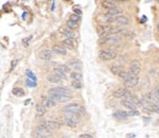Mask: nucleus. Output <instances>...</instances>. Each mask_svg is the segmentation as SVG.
Segmentation results:
<instances>
[{
    "label": "nucleus",
    "mask_w": 159,
    "mask_h": 138,
    "mask_svg": "<svg viewBox=\"0 0 159 138\" xmlns=\"http://www.w3.org/2000/svg\"><path fill=\"white\" fill-rule=\"evenodd\" d=\"M62 111L65 114H78L80 116H83L86 115V110L82 105L77 104V103H71V104H67L65 108L62 109Z\"/></svg>",
    "instance_id": "nucleus-1"
},
{
    "label": "nucleus",
    "mask_w": 159,
    "mask_h": 138,
    "mask_svg": "<svg viewBox=\"0 0 159 138\" xmlns=\"http://www.w3.org/2000/svg\"><path fill=\"white\" fill-rule=\"evenodd\" d=\"M81 122V116L78 114H65V123L70 127H76Z\"/></svg>",
    "instance_id": "nucleus-2"
},
{
    "label": "nucleus",
    "mask_w": 159,
    "mask_h": 138,
    "mask_svg": "<svg viewBox=\"0 0 159 138\" xmlns=\"http://www.w3.org/2000/svg\"><path fill=\"white\" fill-rule=\"evenodd\" d=\"M102 43H108V44H119L122 42V38L119 34H108L104 38L101 39Z\"/></svg>",
    "instance_id": "nucleus-3"
},
{
    "label": "nucleus",
    "mask_w": 159,
    "mask_h": 138,
    "mask_svg": "<svg viewBox=\"0 0 159 138\" xmlns=\"http://www.w3.org/2000/svg\"><path fill=\"white\" fill-rule=\"evenodd\" d=\"M52 131L48 130L47 127H44L42 125H39L36 127V138H48L50 137Z\"/></svg>",
    "instance_id": "nucleus-4"
},
{
    "label": "nucleus",
    "mask_w": 159,
    "mask_h": 138,
    "mask_svg": "<svg viewBox=\"0 0 159 138\" xmlns=\"http://www.w3.org/2000/svg\"><path fill=\"white\" fill-rule=\"evenodd\" d=\"M99 58L104 61H110V60H114V59L116 58V53L114 52V50H101Z\"/></svg>",
    "instance_id": "nucleus-5"
},
{
    "label": "nucleus",
    "mask_w": 159,
    "mask_h": 138,
    "mask_svg": "<svg viewBox=\"0 0 159 138\" xmlns=\"http://www.w3.org/2000/svg\"><path fill=\"white\" fill-rule=\"evenodd\" d=\"M129 71L132 76H136L137 77L140 75V72H141V62L138 60H134L130 64V67H129Z\"/></svg>",
    "instance_id": "nucleus-6"
},
{
    "label": "nucleus",
    "mask_w": 159,
    "mask_h": 138,
    "mask_svg": "<svg viewBox=\"0 0 159 138\" xmlns=\"http://www.w3.org/2000/svg\"><path fill=\"white\" fill-rule=\"evenodd\" d=\"M48 94H58V95H71V92L69 88L65 87H55V88L49 89Z\"/></svg>",
    "instance_id": "nucleus-7"
},
{
    "label": "nucleus",
    "mask_w": 159,
    "mask_h": 138,
    "mask_svg": "<svg viewBox=\"0 0 159 138\" xmlns=\"http://www.w3.org/2000/svg\"><path fill=\"white\" fill-rule=\"evenodd\" d=\"M66 65L70 68H74V71H78V72H81V70H82V67H83L82 61L78 60V59H70Z\"/></svg>",
    "instance_id": "nucleus-8"
},
{
    "label": "nucleus",
    "mask_w": 159,
    "mask_h": 138,
    "mask_svg": "<svg viewBox=\"0 0 159 138\" xmlns=\"http://www.w3.org/2000/svg\"><path fill=\"white\" fill-rule=\"evenodd\" d=\"M49 98L55 103H66L72 99V95H58V94H49Z\"/></svg>",
    "instance_id": "nucleus-9"
},
{
    "label": "nucleus",
    "mask_w": 159,
    "mask_h": 138,
    "mask_svg": "<svg viewBox=\"0 0 159 138\" xmlns=\"http://www.w3.org/2000/svg\"><path fill=\"white\" fill-rule=\"evenodd\" d=\"M40 125L42 126H44V127H47L48 130H54V128H59L61 125L59 123L58 121H42L40 122Z\"/></svg>",
    "instance_id": "nucleus-10"
},
{
    "label": "nucleus",
    "mask_w": 159,
    "mask_h": 138,
    "mask_svg": "<svg viewBox=\"0 0 159 138\" xmlns=\"http://www.w3.org/2000/svg\"><path fill=\"white\" fill-rule=\"evenodd\" d=\"M115 23L117 26H127V25L130 23V18L127 17V16H125V15H120V16L116 17Z\"/></svg>",
    "instance_id": "nucleus-11"
},
{
    "label": "nucleus",
    "mask_w": 159,
    "mask_h": 138,
    "mask_svg": "<svg viewBox=\"0 0 159 138\" xmlns=\"http://www.w3.org/2000/svg\"><path fill=\"white\" fill-rule=\"evenodd\" d=\"M40 104H42L44 108H47V109H53V108H55V105H56V103L54 102V100H52L49 96H48V98H43L42 102H40Z\"/></svg>",
    "instance_id": "nucleus-12"
},
{
    "label": "nucleus",
    "mask_w": 159,
    "mask_h": 138,
    "mask_svg": "<svg viewBox=\"0 0 159 138\" xmlns=\"http://www.w3.org/2000/svg\"><path fill=\"white\" fill-rule=\"evenodd\" d=\"M110 71H111V73H114V75L120 76L121 73L124 72V67H122V65H120V64H114V65L110 66Z\"/></svg>",
    "instance_id": "nucleus-13"
},
{
    "label": "nucleus",
    "mask_w": 159,
    "mask_h": 138,
    "mask_svg": "<svg viewBox=\"0 0 159 138\" xmlns=\"http://www.w3.org/2000/svg\"><path fill=\"white\" fill-rule=\"evenodd\" d=\"M39 58L40 59H43V60H50V59L53 58V52L52 50H47V49H44L42 50V52L39 53Z\"/></svg>",
    "instance_id": "nucleus-14"
},
{
    "label": "nucleus",
    "mask_w": 159,
    "mask_h": 138,
    "mask_svg": "<svg viewBox=\"0 0 159 138\" xmlns=\"http://www.w3.org/2000/svg\"><path fill=\"white\" fill-rule=\"evenodd\" d=\"M137 84H138V77H136V76H131L130 80L125 82L126 88H132V87H136Z\"/></svg>",
    "instance_id": "nucleus-15"
},
{
    "label": "nucleus",
    "mask_w": 159,
    "mask_h": 138,
    "mask_svg": "<svg viewBox=\"0 0 159 138\" xmlns=\"http://www.w3.org/2000/svg\"><path fill=\"white\" fill-rule=\"evenodd\" d=\"M129 92V89L127 88H119V89H116L113 92V96H115V98H124V96L126 95V93Z\"/></svg>",
    "instance_id": "nucleus-16"
},
{
    "label": "nucleus",
    "mask_w": 159,
    "mask_h": 138,
    "mask_svg": "<svg viewBox=\"0 0 159 138\" xmlns=\"http://www.w3.org/2000/svg\"><path fill=\"white\" fill-rule=\"evenodd\" d=\"M143 109L146 111H152V113H159V105H154V104H148L146 103L143 105Z\"/></svg>",
    "instance_id": "nucleus-17"
},
{
    "label": "nucleus",
    "mask_w": 159,
    "mask_h": 138,
    "mask_svg": "<svg viewBox=\"0 0 159 138\" xmlns=\"http://www.w3.org/2000/svg\"><path fill=\"white\" fill-rule=\"evenodd\" d=\"M61 47L64 48H67V49H74L76 47V43H75V40L74 39H65V40H62V44H61Z\"/></svg>",
    "instance_id": "nucleus-18"
},
{
    "label": "nucleus",
    "mask_w": 159,
    "mask_h": 138,
    "mask_svg": "<svg viewBox=\"0 0 159 138\" xmlns=\"http://www.w3.org/2000/svg\"><path fill=\"white\" fill-rule=\"evenodd\" d=\"M102 6L109 11V10H111V9H115L117 5H116L115 1H111V0H105V1L102 3Z\"/></svg>",
    "instance_id": "nucleus-19"
},
{
    "label": "nucleus",
    "mask_w": 159,
    "mask_h": 138,
    "mask_svg": "<svg viewBox=\"0 0 159 138\" xmlns=\"http://www.w3.org/2000/svg\"><path fill=\"white\" fill-rule=\"evenodd\" d=\"M70 77L72 78V81H77V82H81V81H82V78H83L82 73L78 72V71H72L70 73Z\"/></svg>",
    "instance_id": "nucleus-20"
},
{
    "label": "nucleus",
    "mask_w": 159,
    "mask_h": 138,
    "mask_svg": "<svg viewBox=\"0 0 159 138\" xmlns=\"http://www.w3.org/2000/svg\"><path fill=\"white\" fill-rule=\"evenodd\" d=\"M121 104L124 105L125 108H127V109H130L131 111H135V108H136V104L134 103V102H131V100H121Z\"/></svg>",
    "instance_id": "nucleus-21"
},
{
    "label": "nucleus",
    "mask_w": 159,
    "mask_h": 138,
    "mask_svg": "<svg viewBox=\"0 0 159 138\" xmlns=\"http://www.w3.org/2000/svg\"><path fill=\"white\" fill-rule=\"evenodd\" d=\"M129 113H126V111H122V110H117V111L113 115L115 119H119V120H124V119H126L127 116H129Z\"/></svg>",
    "instance_id": "nucleus-22"
},
{
    "label": "nucleus",
    "mask_w": 159,
    "mask_h": 138,
    "mask_svg": "<svg viewBox=\"0 0 159 138\" xmlns=\"http://www.w3.org/2000/svg\"><path fill=\"white\" fill-rule=\"evenodd\" d=\"M62 36L65 37V39H74L76 37V33H74V31L66 28V29L62 31Z\"/></svg>",
    "instance_id": "nucleus-23"
},
{
    "label": "nucleus",
    "mask_w": 159,
    "mask_h": 138,
    "mask_svg": "<svg viewBox=\"0 0 159 138\" xmlns=\"http://www.w3.org/2000/svg\"><path fill=\"white\" fill-rule=\"evenodd\" d=\"M47 81L49 83H59V82H61L60 78H59L56 75H54V73H49L47 76Z\"/></svg>",
    "instance_id": "nucleus-24"
},
{
    "label": "nucleus",
    "mask_w": 159,
    "mask_h": 138,
    "mask_svg": "<svg viewBox=\"0 0 159 138\" xmlns=\"http://www.w3.org/2000/svg\"><path fill=\"white\" fill-rule=\"evenodd\" d=\"M52 52L53 53H56V54H60V55H65L66 54V49L61 47V45H54L52 48Z\"/></svg>",
    "instance_id": "nucleus-25"
},
{
    "label": "nucleus",
    "mask_w": 159,
    "mask_h": 138,
    "mask_svg": "<svg viewBox=\"0 0 159 138\" xmlns=\"http://www.w3.org/2000/svg\"><path fill=\"white\" fill-rule=\"evenodd\" d=\"M97 33H98L99 37L107 36V28H105V25H98V26H97Z\"/></svg>",
    "instance_id": "nucleus-26"
},
{
    "label": "nucleus",
    "mask_w": 159,
    "mask_h": 138,
    "mask_svg": "<svg viewBox=\"0 0 159 138\" xmlns=\"http://www.w3.org/2000/svg\"><path fill=\"white\" fill-rule=\"evenodd\" d=\"M119 13H122V10H121L120 7H117V6H116L115 9H111V10H109V11H108V15L114 16V17H115V16H116V17H117V16H120Z\"/></svg>",
    "instance_id": "nucleus-27"
},
{
    "label": "nucleus",
    "mask_w": 159,
    "mask_h": 138,
    "mask_svg": "<svg viewBox=\"0 0 159 138\" xmlns=\"http://www.w3.org/2000/svg\"><path fill=\"white\" fill-rule=\"evenodd\" d=\"M36 110H37V115H38V116H43V115L45 114V113H47V108H44L43 107V105L42 104H38L37 105V108H36Z\"/></svg>",
    "instance_id": "nucleus-28"
},
{
    "label": "nucleus",
    "mask_w": 159,
    "mask_h": 138,
    "mask_svg": "<svg viewBox=\"0 0 159 138\" xmlns=\"http://www.w3.org/2000/svg\"><path fill=\"white\" fill-rule=\"evenodd\" d=\"M55 68H56V70H59L60 72H62L64 75H66L67 72H70V73H71V71H70V67L67 66V65H58Z\"/></svg>",
    "instance_id": "nucleus-29"
},
{
    "label": "nucleus",
    "mask_w": 159,
    "mask_h": 138,
    "mask_svg": "<svg viewBox=\"0 0 159 138\" xmlns=\"http://www.w3.org/2000/svg\"><path fill=\"white\" fill-rule=\"evenodd\" d=\"M12 94L16 95V96H23L26 93H25V90L22 88H13L12 89Z\"/></svg>",
    "instance_id": "nucleus-30"
},
{
    "label": "nucleus",
    "mask_w": 159,
    "mask_h": 138,
    "mask_svg": "<svg viewBox=\"0 0 159 138\" xmlns=\"http://www.w3.org/2000/svg\"><path fill=\"white\" fill-rule=\"evenodd\" d=\"M131 76H132V75H131V73H130L129 71H124L119 77L121 78V80H124V82H126V81H129V80H130Z\"/></svg>",
    "instance_id": "nucleus-31"
},
{
    "label": "nucleus",
    "mask_w": 159,
    "mask_h": 138,
    "mask_svg": "<svg viewBox=\"0 0 159 138\" xmlns=\"http://www.w3.org/2000/svg\"><path fill=\"white\" fill-rule=\"evenodd\" d=\"M77 27H78V25L75 23V22H72V21H70V20L66 22V28H69V29H71V31H75Z\"/></svg>",
    "instance_id": "nucleus-32"
},
{
    "label": "nucleus",
    "mask_w": 159,
    "mask_h": 138,
    "mask_svg": "<svg viewBox=\"0 0 159 138\" xmlns=\"http://www.w3.org/2000/svg\"><path fill=\"white\" fill-rule=\"evenodd\" d=\"M70 21H72V22H75V23L78 25L80 22H81V16L76 15V13H72V15L70 16Z\"/></svg>",
    "instance_id": "nucleus-33"
},
{
    "label": "nucleus",
    "mask_w": 159,
    "mask_h": 138,
    "mask_svg": "<svg viewBox=\"0 0 159 138\" xmlns=\"http://www.w3.org/2000/svg\"><path fill=\"white\" fill-rule=\"evenodd\" d=\"M53 73L54 75H56L59 78H60L61 81H64V80H66V75H64L62 72H60L59 70H56V68H54V71H53Z\"/></svg>",
    "instance_id": "nucleus-34"
},
{
    "label": "nucleus",
    "mask_w": 159,
    "mask_h": 138,
    "mask_svg": "<svg viewBox=\"0 0 159 138\" xmlns=\"http://www.w3.org/2000/svg\"><path fill=\"white\" fill-rule=\"evenodd\" d=\"M72 87L76 89H80V88H82V83H81V82H77V81H72Z\"/></svg>",
    "instance_id": "nucleus-35"
},
{
    "label": "nucleus",
    "mask_w": 159,
    "mask_h": 138,
    "mask_svg": "<svg viewBox=\"0 0 159 138\" xmlns=\"http://www.w3.org/2000/svg\"><path fill=\"white\" fill-rule=\"evenodd\" d=\"M26 73H27V76H28L30 78H32V80H33L34 82H36V81H37V78H36V76H34V75H33V73H32L31 71H27Z\"/></svg>",
    "instance_id": "nucleus-36"
},
{
    "label": "nucleus",
    "mask_w": 159,
    "mask_h": 138,
    "mask_svg": "<svg viewBox=\"0 0 159 138\" xmlns=\"http://www.w3.org/2000/svg\"><path fill=\"white\" fill-rule=\"evenodd\" d=\"M27 84H28L30 87H36V84H37V83H36V82H34V81H31V80H27Z\"/></svg>",
    "instance_id": "nucleus-37"
},
{
    "label": "nucleus",
    "mask_w": 159,
    "mask_h": 138,
    "mask_svg": "<svg viewBox=\"0 0 159 138\" xmlns=\"http://www.w3.org/2000/svg\"><path fill=\"white\" fill-rule=\"evenodd\" d=\"M78 138H93L91 135H87V133H85V135H81Z\"/></svg>",
    "instance_id": "nucleus-38"
},
{
    "label": "nucleus",
    "mask_w": 159,
    "mask_h": 138,
    "mask_svg": "<svg viewBox=\"0 0 159 138\" xmlns=\"http://www.w3.org/2000/svg\"><path fill=\"white\" fill-rule=\"evenodd\" d=\"M153 92H154V94H156V95L158 96V98H159V87H156Z\"/></svg>",
    "instance_id": "nucleus-39"
},
{
    "label": "nucleus",
    "mask_w": 159,
    "mask_h": 138,
    "mask_svg": "<svg viewBox=\"0 0 159 138\" xmlns=\"http://www.w3.org/2000/svg\"><path fill=\"white\" fill-rule=\"evenodd\" d=\"M75 12H76V15H78V16H81V13H82V11H81V9H75Z\"/></svg>",
    "instance_id": "nucleus-40"
},
{
    "label": "nucleus",
    "mask_w": 159,
    "mask_h": 138,
    "mask_svg": "<svg viewBox=\"0 0 159 138\" xmlns=\"http://www.w3.org/2000/svg\"><path fill=\"white\" fill-rule=\"evenodd\" d=\"M157 29H158V32H159V23L157 25Z\"/></svg>",
    "instance_id": "nucleus-41"
},
{
    "label": "nucleus",
    "mask_w": 159,
    "mask_h": 138,
    "mask_svg": "<svg viewBox=\"0 0 159 138\" xmlns=\"http://www.w3.org/2000/svg\"><path fill=\"white\" fill-rule=\"evenodd\" d=\"M157 61H158V64H159V56H158V59H157Z\"/></svg>",
    "instance_id": "nucleus-42"
},
{
    "label": "nucleus",
    "mask_w": 159,
    "mask_h": 138,
    "mask_svg": "<svg viewBox=\"0 0 159 138\" xmlns=\"http://www.w3.org/2000/svg\"><path fill=\"white\" fill-rule=\"evenodd\" d=\"M158 78H159V71H158Z\"/></svg>",
    "instance_id": "nucleus-43"
},
{
    "label": "nucleus",
    "mask_w": 159,
    "mask_h": 138,
    "mask_svg": "<svg viewBox=\"0 0 159 138\" xmlns=\"http://www.w3.org/2000/svg\"><path fill=\"white\" fill-rule=\"evenodd\" d=\"M158 122H159V119H158Z\"/></svg>",
    "instance_id": "nucleus-44"
}]
</instances>
